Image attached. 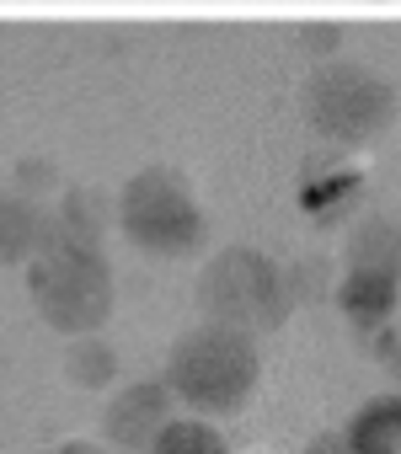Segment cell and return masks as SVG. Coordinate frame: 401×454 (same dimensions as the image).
I'll list each match as a JSON object with an SVG mask.
<instances>
[{
    "mask_svg": "<svg viewBox=\"0 0 401 454\" xmlns=\"http://www.w3.org/2000/svg\"><path fill=\"white\" fill-rule=\"evenodd\" d=\"M59 454H102V449H91V443H65Z\"/></svg>",
    "mask_w": 401,
    "mask_h": 454,
    "instance_id": "9c48e42d",
    "label": "cell"
},
{
    "mask_svg": "<svg viewBox=\"0 0 401 454\" xmlns=\"http://www.w3.org/2000/svg\"><path fill=\"white\" fill-rule=\"evenodd\" d=\"M33 300L38 310L65 326V332H81V326H97V316L107 310V273L97 257H86L81 247H59L49 252L38 268H33Z\"/></svg>",
    "mask_w": 401,
    "mask_h": 454,
    "instance_id": "3957f363",
    "label": "cell"
},
{
    "mask_svg": "<svg viewBox=\"0 0 401 454\" xmlns=\"http://www.w3.org/2000/svg\"><path fill=\"white\" fill-rule=\"evenodd\" d=\"M348 454H401V395H380L369 401L342 438Z\"/></svg>",
    "mask_w": 401,
    "mask_h": 454,
    "instance_id": "52a82bcc",
    "label": "cell"
},
{
    "mask_svg": "<svg viewBox=\"0 0 401 454\" xmlns=\"http://www.w3.org/2000/svg\"><path fill=\"white\" fill-rule=\"evenodd\" d=\"M279 289L273 268L257 262L252 252H231L220 257L209 273H204V305L220 316V326H236V321H257V316H273L268 294Z\"/></svg>",
    "mask_w": 401,
    "mask_h": 454,
    "instance_id": "5b68a950",
    "label": "cell"
},
{
    "mask_svg": "<svg viewBox=\"0 0 401 454\" xmlns=\"http://www.w3.org/2000/svg\"><path fill=\"white\" fill-rule=\"evenodd\" d=\"M166 422H171V406H166L161 385H134L107 411V433L123 449H155V438L166 433Z\"/></svg>",
    "mask_w": 401,
    "mask_h": 454,
    "instance_id": "8992f818",
    "label": "cell"
},
{
    "mask_svg": "<svg viewBox=\"0 0 401 454\" xmlns=\"http://www.w3.org/2000/svg\"><path fill=\"white\" fill-rule=\"evenodd\" d=\"M150 454H225V438L198 417H171Z\"/></svg>",
    "mask_w": 401,
    "mask_h": 454,
    "instance_id": "ba28073f",
    "label": "cell"
},
{
    "mask_svg": "<svg viewBox=\"0 0 401 454\" xmlns=\"http://www.w3.org/2000/svg\"><path fill=\"white\" fill-rule=\"evenodd\" d=\"M311 102H316V123L342 139H369L380 123H390V86H380L374 75H364L353 65L326 70L316 81Z\"/></svg>",
    "mask_w": 401,
    "mask_h": 454,
    "instance_id": "277c9868",
    "label": "cell"
},
{
    "mask_svg": "<svg viewBox=\"0 0 401 454\" xmlns=\"http://www.w3.org/2000/svg\"><path fill=\"white\" fill-rule=\"evenodd\" d=\"M396 369H401V337H396Z\"/></svg>",
    "mask_w": 401,
    "mask_h": 454,
    "instance_id": "30bf717a",
    "label": "cell"
},
{
    "mask_svg": "<svg viewBox=\"0 0 401 454\" xmlns=\"http://www.w3.org/2000/svg\"><path fill=\"white\" fill-rule=\"evenodd\" d=\"M166 380L198 411H241L247 395L257 390V348L236 326L209 321L204 332L177 342Z\"/></svg>",
    "mask_w": 401,
    "mask_h": 454,
    "instance_id": "6da1fadb",
    "label": "cell"
},
{
    "mask_svg": "<svg viewBox=\"0 0 401 454\" xmlns=\"http://www.w3.org/2000/svg\"><path fill=\"white\" fill-rule=\"evenodd\" d=\"M123 224L150 252H187L204 236V214H198V203L187 198V187L171 171H145L123 192Z\"/></svg>",
    "mask_w": 401,
    "mask_h": 454,
    "instance_id": "7a4b0ae2",
    "label": "cell"
}]
</instances>
